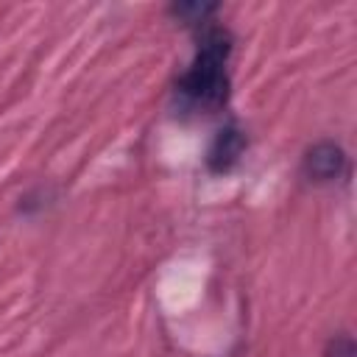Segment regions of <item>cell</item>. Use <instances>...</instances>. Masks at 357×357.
Returning a JSON list of instances; mask_svg holds the SVG:
<instances>
[{"label":"cell","mask_w":357,"mask_h":357,"mask_svg":"<svg viewBox=\"0 0 357 357\" xmlns=\"http://www.w3.org/2000/svg\"><path fill=\"white\" fill-rule=\"evenodd\" d=\"M243 134L237 131V128H223L218 137H215V142H212V148H209V167L212 170H229L237 159H240V153H243Z\"/></svg>","instance_id":"cell-3"},{"label":"cell","mask_w":357,"mask_h":357,"mask_svg":"<svg viewBox=\"0 0 357 357\" xmlns=\"http://www.w3.org/2000/svg\"><path fill=\"white\" fill-rule=\"evenodd\" d=\"M173 11H176V17H181V20H187V22H204L206 14L215 11V6H206V3H181V6H176Z\"/></svg>","instance_id":"cell-4"},{"label":"cell","mask_w":357,"mask_h":357,"mask_svg":"<svg viewBox=\"0 0 357 357\" xmlns=\"http://www.w3.org/2000/svg\"><path fill=\"white\" fill-rule=\"evenodd\" d=\"M229 50H231V42H229L226 31L212 28L201 36L198 56H195L192 67L178 81V89L192 103L215 109L226 100V92H229V75H226Z\"/></svg>","instance_id":"cell-1"},{"label":"cell","mask_w":357,"mask_h":357,"mask_svg":"<svg viewBox=\"0 0 357 357\" xmlns=\"http://www.w3.org/2000/svg\"><path fill=\"white\" fill-rule=\"evenodd\" d=\"M304 170L315 181H332L343 170V151L332 142H318L304 156Z\"/></svg>","instance_id":"cell-2"},{"label":"cell","mask_w":357,"mask_h":357,"mask_svg":"<svg viewBox=\"0 0 357 357\" xmlns=\"http://www.w3.org/2000/svg\"><path fill=\"white\" fill-rule=\"evenodd\" d=\"M329 357H354V346H351V340H349V337L335 340L332 349H329Z\"/></svg>","instance_id":"cell-5"}]
</instances>
